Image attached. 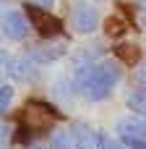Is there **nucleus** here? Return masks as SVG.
<instances>
[{
    "mask_svg": "<svg viewBox=\"0 0 146 149\" xmlns=\"http://www.w3.org/2000/svg\"><path fill=\"white\" fill-rule=\"evenodd\" d=\"M118 81H120V68L107 60L76 65V73H73V89L89 102H99L110 97Z\"/></svg>",
    "mask_w": 146,
    "mask_h": 149,
    "instance_id": "1",
    "label": "nucleus"
},
{
    "mask_svg": "<svg viewBox=\"0 0 146 149\" xmlns=\"http://www.w3.org/2000/svg\"><path fill=\"white\" fill-rule=\"evenodd\" d=\"M71 26L78 34H91L99 26V8L94 0H76L71 5Z\"/></svg>",
    "mask_w": 146,
    "mask_h": 149,
    "instance_id": "2",
    "label": "nucleus"
},
{
    "mask_svg": "<svg viewBox=\"0 0 146 149\" xmlns=\"http://www.w3.org/2000/svg\"><path fill=\"white\" fill-rule=\"evenodd\" d=\"M0 31L8 39H26L31 31V21L24 10L16 8H3L0 10Z\"/></svg>",
    "mask_w": 146,
    "mask_h": 149,
    "instance_id": "3",
    "label": "nucleus"
},
{
    "mask_svg": "<svg viewBox=\"0 0 146 149\" xmlns=\"http://www.w3.org/2000/svg\"><path fill=\"white\" fill-rule=\"evenodd\" d=\"M26 16H29L31 26H34L44 39L63 34V21H57L55 16H50L44 8H37V5H29V3H26Z\"/></svg>",
    "mask_w": 146,
    "mask_h": 149,
    "instance_id": "4",
    "label": "nucleus"
},
{
    "mask_svg": "<svg viewBox=\"0 0 146 149\" xmlns=\"http://www.w3.org/2000/svg\"><path fill=\"white\" fill-rule=\"evenodd\" d=\"M5 71L13 76V79H24V81H37L39 79V65L26 55V58H10Z\"/></svg>",
    "mask_w": 146,
    "mask_h": 149,
    "instance_id": "5",
    "label": "nucleus"
},
{
    "mask_svg": "<svg viewBox=\"0 0 146 149\" xmlns=\"http://www.w3.org/2000/svg\"><path fill=\"white\" fill-rule=\"evenodd\" d=\"M71 134L76 139V149H102V136L89 123H73Z\"/></svg>",
    "mask_w": 146,
    "mask_h": 149,
    "instance_id": "6",
    "label": "nucleus"
},
{
    "mask_svg": "<svg viewBox=\"0 0 146 149\" xmlns=\"http://www.w3.org/2000/svg\"><path fill=\"white\" fill-rule=\"evenodd\" d=\"M63 55H65V45H60V42H44L42 47H34V50L29 52V58H31L37 65H50V63L60 60Z\"/></svg>",
    "mask_w": 146,
    "mask_h": 149,
    "instance_id": "7",
    "label": "nucleus"
},
{
    "mask_svg": "<svg viewBox=\"0 0 146 149\" xmlns=\"http://www.w3.org/2000/svg\"><path fill=\"white\" fill-rule=\"evenodd\" d=\"M55 113L50 110V105L44 102H29V110L24 113V123H29L31 128H42L47 126V120H52Z\"/></svg>",
    "mask_w": 146,
    "mask_h": 149,
    "instance_id": "8",
    "label": "nucleus"
},
{
    "mask_svg": "<svg viewBox=\"0 0 146 149\" xmlns=\"http://www.w3.org/2000/svg\"><path fill=\"white\" fill-rule=\"evenodd\" d=\"M125 105L138 115V118H146V89H136V92H128L125 94Z\"/></svg>",
    "mask_w": 146,
    "mask_h": 149,
    "instance_id": "9",
    "label": "nucleus"
},
{
    "mask_svg": "<svg viewBox=\"0 0 146 149\" xmlns=\"http://www.w3.org/2000/svg\"><path fill=\"white\" fill-rule=\"evenodd\" d=\"M50 149H76V139H73V134L71 131H65V128H57L52 136H50Z\"/></svg>",
    "mask_w": 146,
    "mask_h": 149,
    "instance_id": "10",
    "label": "nucleus"
},
{
    "mask_svg": "<svg viewBox=\"0 0 146 149\" xmlns=\"http://www.w3.org/2000/svg\"><path fill=\"white\" fill-rule=\"evenodd\" d=\"M13 86L10 84H3L0 86V115H5L8 110H10V105H13Z\"/></svg>",
    "mask_w": 146,
    "mask_h": 149,
    "instance_id": "11",
    "label": "nucleus"
},
{
    "mask_svg": "<svg viewBox=\"0 0 146 149\" xmlns=\"http://www.w3.org/2000/svg\"><path fill=\"white\" fill-rule=\"evenodd\" d=\"M115 52H118V58L125 60V63H136V60H138V47H133V45H131V47H128V45H120Z\"/></svg>",
    "mask_w": 146,
    "mask_h": 149,
    "instance_id": "12",
    "label": "nucleus"
},
{
    "mask_svg": "<svg viewBox=\"0 0 146 149\" xmlns=\"http://www.w3.org/2000/svg\"><path fill=\"white\" fill-rule=\"evenodd\" d=\"M71 89H73L71 81H65V79H57V81H55V94H57L60 100H65L68 105H71Z\"/></svg>",
    "mask_w": 146,
    "mask_h": 149,
    "instance_id": "13",
    "label": "nucleus"
},
{
    "mask_svg": "<svg viewBox=\"0 0 146 149\" xmlns=\"http://www.w3.org/2000/svg\"><path fill=\"white\" fill-rule=\"evenodd\" d=\"M120 139L128 149H146V139H141V136H120Z\"/></svg>",
    "mask_w": 146,
    "mask_h": 149,
    "instance_id": "14",
    "label": "nucleus"
},
{
    "mask_svg": "<svg viewBox=\"0 0 146 149\" xmlns=\"http://www.w3.org/2000/svg\"><path fill=\"white\" fill-rule=\"evenodd\" d=\"M102 149H125V144L123 141H115L110 136H102Z\"/></svg>",
    "mask_w": 146,
    "mask_h": 149,
    "instance_id": "15",
    "label": "nucleus"
},
{
    "mask_svg": "<svg viewBox=\"0 0 146 149\" xmlns=\"http://www.w3.org/2000/svg\"><path fill=\"white\" fill-rule=\"evenodd\" d=\"M110 21H112V24H107V31H110L112 37H118V34H120V31L125 29V24H118L120 18H110Z\"/></svg>",
    "mask_w": 146,
    "mask_h": 149,
    "instance_id": "16",
    "label": "nucleus"
},
{
    "mask_svg": "<svg viewBox=\"0 0 146 149\" xmlns=\"http://www.w3.org/2000/svg\"><path fill=\"white\" fill-rule=\"evenodd\" d=\"M29 5H37V8H44V10H50L52 5H55V0H26Z\"/></svg>",
    "mask_w": 146,
    "mask_h": 149,
    "instance_id": "17",
    "label": "nucleus"
},
{
    "mask_svg": "<svg viewBox=\"0 0 146 149\" xmlns=\"http://www.w3.org/2000/svg\"><path fill=\"white\" fill-rule=\"evenodd\" d=\"M136 76H138V81H141V84H146V63L138 65V73H136Z\"/></svg>",
    "mask_w": 146,
    "mask_h": 149,
    "instance_id": "18",
    "label": "nucleus"
},
{
    "mask_svg": "<svg viewBox=\"0 0 146 149\" xmlns=\"http://www.w3.org/2000/svg\"><path fill=\"white\" fill-rule=\"evenodd\" d=\"M5 139H8V128L0 126V149H5Z\"/></svg>",
    "mask_w": 146,
    "mask_h": 149,
    "instance_id": "19",
    "label": "nucleus"
},
{
    "mask_svg": "<svg viewBox=\"0 0 146 149\" xmlns=\"http://www.w3.org/2000/svg\"><path fill=\"white\" fill-rule=\"evenodd\" d=\"M8 60H10V58H8V52L0 47V68H5V65H8Z\"/></svg>",
    "mask_w": 146,
    "mask_h": 149,
    "instance_id": "20",
    "label": "nucleus"
},
{
    "mask_svg": "<svg viewBox=\"0 0 146 149\" xmlns=\"http://www.w3.org/2000/svg\"><path fill=\"white\" fill-rule=\"evenodd\" d=\"M26 149H50V147H44V144H31V147H26Z\"/></svg>",
    "mask_w": 146,
    "mask_h": 149,
    "instance_id": "21",
    "label": "nucleus"
},
{
    "mask_svg": "<svg viewBox=\"0 0 146 149\" xmlns=\"http://www.w3.org/2000/svg\"><path fill=\"white\" fill-rule=\"evenodd\" d=\"M141 26L146 29V10H144V16H141Z\"/></svg>",
    "mask_w": 146,
    "mask_h": 149,
    "instance_id": "22",
    "label": "nucleus"
},
{
    "mask_svg": "<svg viewBox=\"0 0 146 149\" xmlns=\"http://www.w3.org/2000/svg\"><path fill=\"white\" fill-rule=\"evenodd\" d=\"M138 5H141V8H144V10H146V0H138Z\"/></svg>",
    "mask_w": 146,
    "mask_h": 149,
    "instance_id": "23",
    "label": "nucleus"
},
{
    "mask_svg": "<svg viewBox=\"0 0 146 149\" xmlns=\"http://www.w3.org/2000/svg\"><path fill=\"white\" fill-rule=\"evenodd\" d=\"M144 131H146V118H144Z\"/></svg>",
    "mask_w": 146,
    "mask_h": 149,
    "instance_id": "24",
    "label": "nucleus"
},
{
    "mask_svg": "<svg viewBox=\"0 0 146 149\" xmlns=\"http://www.w3.org/2000/svg\"><path fill=\"white\" fill-rule=\"evenodd\" d=\"M144 89H146V84H144Z\"/></svg>",
    "mask_w": 146,
    "mask_h": 149,
    "instance_id": "25",
    "label": "nucleus"
}]
</instances>
